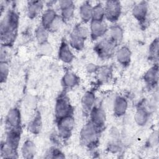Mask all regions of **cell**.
I'll return each instance as SVG.
<instances>
[{
	"mask_svg": "<svg viewBox=\"0 0 159 159\" xmlns=\"http://www.w3.org/2000/svg\"><path fill=\"white\" fill-rule=\"evenodd\" d=\"M6 124L10 130H19L20 125L21 117L19 110L17 108L10 109L6 116Z\"/></svg>",
	"mask_w": 159,
	"mask_h": 159,
	"instance_id": "obj_7",
	"label": "cell"
},
{
	"mask_svg": "<svg viewBox=\"0 0 159 159\" xmlns=\"http://www.w3.org/2000/svg\"><path fill=\"white\" fill-rule=\"evenodd\" d=\"M149 114L145 108L139 109L135 114V120L139 125H144L148 120Z\"/></svg>",
	"mask_w": 159,
	"mask_h": 159,
	"instance_id": "obj_24",
	"label": "cell"
},
{
	"mask_svg": "<svg viewBox=\"0 0 159 159\" xmlns=\"http://www.w3.org/2000/svg\"><path fill=\"white\" fill-rule=\"evenodd\" d=\"M149 142L152 145H155L158 143V134L157 132L154 133L150 138Z\"/></svg>",
	"mask_w": 159,
	"mask_h": 159,
	"instance_id": "obj_32",
	"label": "cell"
},
{
	"mask_svg": "<svg viewBox=\"0 0 159 159\" xmlns=\"http://www.w3.org/2000/svg\"><path fill=\"white\" fill-rule=\"evenodd\" d=\"M98 70V66L94 64H89L87 66V70L89 72H94Z\"/></svg>",
	"mask_w": 159,
	"mask_h": 159,
	"instance_id": "obj_33",
	"label": "cell"
},
{
	"mask_svg": "<svg viewBox=\"0 0 159 159\" xmlns=\"http://www.w3.org/2000/svg\"><path fill=\"white\" fill-rule=\"evenodd\" d=\"M107 30V25L103 20H91L90 31L91 35L93 39H98L101 37L102 35H104Z\"/></svg>",
	"mask_w": 159,
	"mask_h": 159,
	"instance_id": "obj_10",
	"label": "cell"
},
{
	"mask_svg": "<svg viewBox=\"0 0 159 159\" xmlns=\"http://www.w3.org/2000/svg\"><path fill=\"white\" fill-rule=\"evenodd\" d=\"M117 61L122 65H127L131 58V52L127 47H122L119 48L116 53Z\"/></svg>",
	"mask_w": 159,
	"mask_h": 159,
	"instance_id": "obj_15",
	"label": "cell"
},
{
	"mask_svg": "<svg viewBox=\"0 0 159 159\" xmlns=\"http://www.w3.org/2000/svg\"><path fill=\"white\" fill-rule=\"evenodd\" d=\"M55 111L57 120L65 116L71 115L72 107L66 96L61 95L57 99Z\"/></svg>",
	"mask_w": 159,
	"mask_h": 159,
	"instance_id": "obj_3",
	"label": "cell"
},
{
	"mask_svg": "<svg viewBox=\"0 0 159 159\" xmlns=\"http://www.w3.org/2000/svg\"><path fill=\"white\" fill-rule=\"evenodd\" d=\"M99 130L104 126L106 122L104 111L98 107H94L91 111V121Z\"/></svg>",
	"mask_w": 159,
	"mask_h": 159,
	"instance_id": "obj_8",
	"label": "cell"
},
{
	"mask_svg": "<svg viewBox=\"0 0 159 159\" xmlns=\"http://www.w3.org/2000/svg\"><path fill=\"white\" fill-rule=\"evenodd\" d=\"M41 125L42 122L40 116H39V114H37L35 116L33 120L30 123L29 130L34 134H37L39 132L41 129Z\"/></svg>",
	"mask_w": 159,
	"mask_h": 159,
	"instance_id": "obj_27",
	"label": "cell"
},
{
	"mask_svg": "<svg viewBox=\"0 0 159 159\" xmlns=\"http://www.w3.org/2000/svg\"><path fill=\"white\" fill-rule=\"evenodd\" d=\"M22 153L23 157L25 158H33L35 153V144L30 140L25 142L22 147Z\"/></svg>",
	"mask_w": 159,
	"mask_h": 159,
	"instance_id": "obj_22",
	"label": "cell"
},
{
	"mask_svg": "<svg viewBox=\"0 0 159 159\" xmlns=\"http://www.w3.org/2000/svg\"><path fill=\"white\" fill-rule=\"evenodd\" d=\"M93 6L91 4L86 1L81 4L80 8V15L81 19L84 22H88L92 19Z\"/></svg>",
	"mask_w": 159,
	"mask_h": 159,
	"instance_id": "obj_17",
	"label": "cell"
},
{
	"mask_svg": "<svg viewBox=\"0 0 159 159\" xmlns=\"http://www.w3.org/2000/svg\"><path fill=\"white\" fill-rule=\"evenodd\" d=\"M150 57L152 59H157L158 54V39L154 40V41L151 43L149 48Z\"/></svg>",
	"mask_w": 159,
	"mask_h": 159,
	"instance_id": "obj_28",
	"label": "cell"
},
{
	"mask_svg": "<svg viewBox=\"0 0 159 159\" xmlns=\"http://www.w3.org/2000/svg\"><path fill=\"white\" fill-rule=\"evenodd\" d=\"M109 39L115 43H119L123 39V30L119 25H114L109 30Z\"/></svg>",
	"mask_w": 159,
	"mask_h": 159,
	"instance_id": "obj_19",
	"label": "cell"
},
{
	"mask_svg": "<svg viewBox=\"0 0 159 159\" xmlns=\"http://www.w3.org/2000/svg\"><path fill=\"white\" fill-rule=\"evenodd\" d=\"M104 17V8L101 4H98L93 7L92 20L101 21Z\"/></svg>",
	"mask_w": 159,
	"mask_h": 159,
	"instance_id": "obj_25",
	"label": "cell"
},
{
	"mask_svg": "<svg viewBox=\"0 0 159 159\" xmlns=\"http://www.w3.org/2000/svg\"><path fill=\"white\" fill-rule=\"evenodd\" d=\"M85 39L80 36L78 34H76L74 30H73L72 33L70 35V45L76 50H81L84 45Z\"/></svg>",
	"mask_w": 159,
	"mask_h": 159,
	"instance_id": "obj_20",
	"label": "cell"
},
{
	"mask_svg": "<svg viewBox=\"0 0 159 159\" xmlns=\"http://www.w3.org/2000/svg\"><path fill=\"white\" fill-rule=\"evenodd\" d=\"M127 109V102L122 96H117L114 102V112L117 116H123Z\"/></svg>",
	"mask_w": 159,
	"mask_h": 159,
	"instance_id": "obj_13",
	"label": "cell"
},
{
	"mask_svg": "<svg viewBox=\"0 0 159 159\" xmlns=\"http://www.w3.org/2000/svg\"><path fill=\"white\" fill-rule=\"evenodd\" d=\"M43 7L42 1H29L28 2V14L30 17H34L39 14Z\"/></svg>",
	"mask_w": 159,
	"mask_h": 159,
	"instance_id": "obj_21",
	"label": "cell"
},
{
	"mask_svg": "<svg viewBox=\"0 0 159 159\" xmlns=\"http://www.w3.org/2000/svg\"><path fill=\"white\" fill-rule=\"evenodd\" d=\"M59 58L65 63H70L74 58L73 53H72L69 45L63 41L60 45L58 52Z\"/></svg>",
	"mask_w": 159,
	"mask_h": 159,
	"instance_id": "obj_12",
	"label": "cell"
},
{
	"mask_svg": "<svg viewBox=\"0 0 159 159\" xmlns=\"http://www.w3.org/2000/svg\"><path fill=\"white\" fill-rule=\"evenodd\" d=\"M35 35L39 45L47 42V39L48 37V30L43 26H40L37 29Z\"/></svg>",
	"mask_w": 159,
	"mask_h": 159,
	"instance_id": "obj_26",
	"label": "cell"
},
{
	"mask_svg": "<svg viewBox=\"0 0 159 159\" xmlns=\"http://www.w3.org/2000/svg\"><path fill=\"white\" fill-rule=\"evenodd\" d=\"M18 16L12 11H10L4 16L1 22V42L4 45H10L14 40L17 32Z\"/></svg>",
	"mask_w": 159,
	"mask_h": 159,
	"instance_id": "obj_1",
	"label": "cell"
},
{
	"mask_svg": "<svg viewBox=\"0 0 159 159\" xmlns=\"http://www.w3.org/2000/svg\"><path fill=\"white\" fill-rule=\"evenodd\" d=\"M61 9V18L64 20H70L74 14L75 5L73 1L70 0H63L58 2Z\"/></svg>",
	"mask_w": 159,
	"mask_h": 159,
	"instance_id": "obj_9",
	"label": "cell"
},
{
	"mask_svg": "<svg viewBox=\"0 0 159 159\" xmlns=\"http://www.w3.org/2000/svg\"><path fill=\"white\" fill-rule=\"evenodd\" d=\"M52 47L48 42L40 45V52L42 54L45 55H50L52 52Z\"/></svg>",
	"mask_w": 159,
	"mask_h": 159,
	"instance_id": "obj_31",
	"label": "cell"
},
{
	"mask_svg": "<svg viewBox=\"0 0 159 159\" xmlns=\"http://www.w3.org/2000/svg\"><path fill=\"white\" fill-rule=\"evenodd\" d=\"M158 67L157 66H153L149 69L144 75L143 78L147 84L150 86H153L156 84L158 81Z\"/></svg>",
	"mask_w": 159,
	"mask_h": 159,
	"instance_id": "obj_18",
	"label": "cell"
},
{
	"mask_svg": "<svg viewBox=\"0 0 159 159\" xmlns=\"http://www.w3.org/2000/svg\"><path fill=\"white\" fill-rule=\"evenodd\" d=\"M104 17L108 20L114 22L118 19L121 12L120 2L118 1H108L106 2Z\"/></svg>",
	"mask_w": 159,
	"mask_h": 159,
	"instance_id": "obj_4",
	"label": "cell"
},
{
	"mask_svg": "<svg viewBox=\"0 0 159 159\" xmlns=\"http://www.w3.org/2000/svg\"><path fill=\"white\" fill-rule=\"evenodd\" d=\"M57 17L58 16L53 9H47L43 13L42 16V26L48 30Z\"/></svg>",
	"mask_w": 159,
	"mask_h": 159,
	"instance_id": "obj_14",
	"label": "cell"
},
{
	"mask_svg": "<svg viewBox=\"0 0 159 159\" xmlns=\"http://www.w3.org/2000/svg\"><path fill=\"white\" fill-rule=\"evenodd\" d=\"M99 132V129L89 122L83 127L81 131V140L87 145L94 144L98 140Z\"/></svg>",
	"mask_w": 159,
	"mask_h": 159,
	"instance_id": "obj_2",
	"label": "cell"
},
{
	"mask_svg": "<svg viewBox=\"0 0 159 159\" xmlns=\"http://www.w3.org/2000/svg\"><path fill=\"white\" fill-rule=\"evenodd\" d=\"M78 82L79 79L78 76L71 72L66 73L62 79L63 84L66 88H72L76 86Z\"/></svg>",
	"mask_w": 159,
	"mask_h": 159,
	"instance_id": "obj_23",
	"label": "cell"
},
{
	"mask_svg": "<svg viewBox=\"0 0 159 159\" xmlns=\"http://www.w3.org/2000/svg\"><path fill=\"white\" fill-rule=\"evenodd\" d=\"M116 45L109 38L108 39H104L100 41L96 45L95 49L101 57L107 58L114 53Z\"/></svg>",
	"mask_w": 159,
	"mask_h": 159,
	"instance_id": "obj_6",
	"label": "cell"
},
{
	"mask_svg": "<svg viewBox=\"0 0 159 159\" xmlns=\"http://www.w3.org/2000/svg\"><path fill=\"white\" fill-rule=\"evenodd\" d=\"M95 101V97L93 93L86 92L82 98L81 104L83 110L88 112H91L92 109L94 107V104Z\"/></svg>",
	"mask_w": 159,
	"mask_h": 159,
	"instance_id": "obj_16",
	"label": "cell"
},
{
	"mask_svg": "<svg viewBox=\"0 0 159 159\" xmlns=\"http://www.w3.org/2000/svg\"><path fill=\"white\" fill-rule=\"evenodd\" d=\"M98 70H99V73H98L99 80L101 81H106L109 78L111 73V70L109 68L104 67L101 70L98 69Z\"/></svg>",
	"mask_w": 159,
	"mask_h": 159,
	"instance_id": "obj_30",
	"label": "cell"
},
{
	"mask_svg": "<svg viewBox=\"0 0 159 159\" xmlns=\"http://www.w3.org/2000/svg\"><path fill=\"white\" fill-rule=\"evenodd\" d=\"M58 120V130L59 134L63 138L68 137L73 130L75 120L71 115L62 117Z\"/></svg>",
	"mask_w": 159,
	"mask_h": 159,
	"instance_id": "obj_5",
	"label": "cell"
},
{
	"mask_svg": "<svg viewBox=\"0 0 159 159\" xmlns=\"http://www.w3.org/2000/svg\"><path fill=\"white\" fill-rule=\"evenodd\" d=\"M148 6L147 1H142L136 4L133 9L132 14L139 21L145 20L148 13Z\"/></svg>",
	"mask_w": 159,
	"mask_h": 159,
	"instance_id": "obj_11",
	"label": "cell"
},
{
	"mask_svg": "<svg viewBox=\"0 0 159 159\" xmlns=\"http://www.w3.org/2000/svg\"><path fill=\"white\" fill-rule=\"evenodd\" d=\"M9 66L6 61H1L0 63V76L1 82L5 81L8 76Z\"/></svg>",
	"mask_w": 159,
	"mask_h": 159,
	"instance_id": "obj_29",
	"label": "cell"
}]
</instances>
